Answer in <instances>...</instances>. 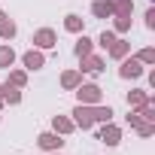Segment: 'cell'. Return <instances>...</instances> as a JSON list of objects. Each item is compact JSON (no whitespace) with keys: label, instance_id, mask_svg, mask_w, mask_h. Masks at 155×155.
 <instances>
[{"label":"cell","instance_id":"4","mask_svg":"<svg viewBox=\"0 0 155 155\" xmlns=\"http://www.w3.org/2000/svg\"><path fill=\"white\" fill-rule=\"evenodd\" d=\"M101 140H104V143H110V146H116V143L122 140V131H119L116 125H110V122H107V128L101 131Z\"/></svg>","mask_w":155,"mask_h":155},{"label":"cell","instance_id":"23","mask_svg":"<svg viewBox=\"0 0 155 155\" xmlns=\"http://www.w3.org/2000/svg\"><path fill=\"white\" fill-rule=\"evenodd\" d=\"M137 131H140V137H152L155 134V125L152 122H143V125H137Z\"/></svg>","mask_w":155,"mask_h":155},{"label":"cell","instance_id":"22","mask_svg":"<svg viewBox=\"0 0 155 155\" xmlns=\"http://www.w3.org/2000/svg\"><path fill=\"white\" fill-rule=\"evenodd\" d=\"M140 119H143V122H155V110H152V104H149V101L143 104V110H140Z\"/></svg>","mask_w":155,"mask_h":155},{"label":"cell","instance_id":"8","mask_svg":"<svg viewBox=\"0 0 155 155\" xmlns=\"http://www.w3.org/2000/svg\"><path fill=\"white\" fill-rule=\"evenodd\" d=\"M101 67H104V61H101L97 55H85V58H82V70H85V73H97Z\"/></svg>","mask_w":155,"mask_h":155},{"label":"cell","instance_id":"20","mask_svg":"<svg viewBox=\"0 0 155 155\" xmlns=\"http://www.w3.org/2000/svg\"><path fill=\"white\" fill-rule=\"evenodd\" d=\"M64 28L73 31V34H76V31H82V18H79V15H67V18H64Z\"/></svg>","mask_w":155,"mask_h":155},{"label":"cell","instance_id":"15","mask_svg":"<svg viewBox=\"0 0 155 155\" xmlns=\"http://www.w3.org/2000/svg\"><path fill=\"white\" fill-rule=\"evenodd\" d=\"M61 82H64V88H76V85H79V73H76V70H67V73L61 76Z\"/></svg>","mask_w":155,"mask_h":155},{"label":"cell","instance_id":"3","mask_svg":"<svg viewBox=\"0 0 155 155\" xmlns=\"http://www.w3.org/2000/svg\"><path fill=\"white\" fill-rule=\"evenodd\" d=\"M34 43H37L40 49H52V46H55V31H49V28L37 31V34H34Z\"/></svg>","mask_w":155,"mask_h":155},{"label":"cell","instance_id":"11","mask_svg":"<svg viewBox=\"0 0 155 155\" xmlns=\"http://www.w3.org/2000/svg\"><path fill=\"white\" fill-rule=\"evenodd\" d=\"M25 67L28 70H40L43 67V55L40 52H25Z\"/></svg>","mask_w":155,"mask_h":155},{"label":"cell","instance_id":"19","mask_svg":"<svg viewBox=\"0 0 155 155\" xmlns=\"http://www.w3.org/2000/svg\"><path fill=\"white\" fill-rule=\"evenodd\" d=\"M146 101H149L146 91H131V94H128V104H131V107H143Z\"/></svg>","mask_w":155,"mask_h":155},{"label":"cell","instance_id":"2","mask_svg":"<svg viewBox=\"0 0 155 155\" xmlns=\"http://www.w3.org/2000/svg\"><path fill=\"white\" fill-rule=\"evenodd\" d=\"M79 104H97L101 101V88L97 85H79Z\"/></svg>","mask_w":155,"mask_h":155},{"label":"cell","instance_id":"5","mask_svg":"<svg viewBox=\"0 0 155 155\" xmlns=\"http://www.w3.org/2000/svg\"><path fill=\"white\" fill-rule=\"evenodd\" d=\"M119 73L125 76V79H134V76H140V73H143V67H140V61H134V58H131V61H125V64H122V70H119Z\"/></svg>","mask_w":155,"mask_h":155},{"label":"cell","instance_id":"14","mask_svg":"<svg viewBox=\"0 0 155 155\" xmlns=\"http://www.w3.org/2000/svg\"><path fill=\"white\" fill-rule=\"evenodd\" d=\"M128 46H131V43H125V40H116V43L110 46V55H113V58H125V55H128Z\"/></svg>","mask_w":155,"mask_h":155},{"label":"cell","instance_id":"1","mask_svg":"<svg viewBox=\"0 0 155 155\" xmlns=\"http://www.w3.org/2000/svg\"><path fill=\"white\" fill-rule=\"evenodd\" d=\"M73 116H76V125H79L82 131H88V128L94 125V116H91V107H88V104H79V107L73 110Z\"/></svg>","mask_w":155,"mask_h":155},{"label":"cell","instance_id":"24","mask_svg":"<svg viewBox=\"0 0 155 155\" xmlns=\"http://www.w3.org/2000/svg\"><path fill=\"white\" fill-rule=\"evenodd\" d=\"M9 82H12L15 88H21V85L28 82V76H25V73H9Z\"/></svg>","mask_w":155,"mask_h":155},{"label":"cell","instance_id":"21","mask_svg":"<svg viewBox=\"0 0 155 155\" xmlns=\"http://www.w3.org/2000/svg\"><path fill=\"white\" fill-rule=\"evenodd\" d=\"M116 31H119V34L131 31V15H116Z\"/></svg>","mask_w":155,"mask_h":155},{"label":"cell","instance_id":"16","mask_svg":"<svg viewBox=\"0 0 155 155\" xmlns=\"http://www.w3.org/2000/svg\"><path fill=\"white\" fill-rule=\"evenodd\" d=\"M91 116H94V122H110V119H113V110H110V107H94Z\"/></svg>","mask_w":155,"mask_h":155},{"label":"cell","instance_id":"13","mask_svg":"<svg viewBox=\"0 0 155 155\" xmlns=\"http://www.w3.org/2000/svg\"><path fill=\"white\" fill-rule=\"evenodd\" d=\"M52 125H55V134H70V131H73V122H70V119H64V116H55V122H52Z\"/></svg>","mask_w":155,"mask_h":155},{"label":"cell","instance_id":"18","mask_svg":"<svg viewBox=\"0 0 155 155\" xmlns=\"http://www.w3.org/2000/svg\"><path fill=\"white\" fill-rule=\"evenodd\" d=\"M76 55H79V58L91 55V40L88 37H79V43H76Z\"/></svg>","mask_w":155,"mask_h":155},{"label":"cell","instance_id":"28","mask_svg":"<svg viewBox=\"0 0 155 155\" xmlns=\"http://www.w3.org/2000/svg\"><path fill=\"white\" fill-rule=\"evenodd\" d=\"M0 104H3V97H0Z\"/></svg>","mask_w":155,"mask_h":155},{"label":"cell","instance_id":"27","mask_svg":"<svg viewBox=\"0 0 155 155\" xmlns=\"http://www.w3.org/2000/svg\"><path fill=\"white\" fill-rule=\"evenodd\" d=\"M146 25H149V28H155V9H149V12H146Z\"/></svg>","mask_w":155,"mask_h":155},{"label":"cell","instance_id":"25","mask_svg":"<svg viewBox=\"0 0 155 155\" xmlns=\"http://www.w3.org/2000/svg\"><path fill=\"white\" fill-rule=\"evenodd\" d=\"M113 43H116V34H110V31H104V34H101V46H104V49H110Z\"/></svg>","mask_w":155,"mask_h":155},{"label":"cell","instance_id":"17","mask_svg":"<svg viewBox=\"0 0 155 155\" xmlns=\"http://www.w3.org/2000/svg\"><path fill=\"white\" fill-rule=\"evenodd\" d=\"M12 61H15V52L9 46H3L0 49V67H12Z\"/></svg>","mask_w":155,"mask_h":155},{"label":"cell","instance_id":"10","mask_svg":"<svg viewBox=\"0 0 155 155\" xmlns=\"http://www.w3.org/2000/svg\"><path fill=\"white\" fill-rule=\"evenodd\" d=\"M0 97H3L6 104H18L21 101V91H15V85H3V88H0Z\"/></svg>","mask_w":155,"mask_h":155},{"label":"cell","instance_id":"6","mask_svg":"<svg viewBox=\"0 0 155 155\" xmlns=\"http://www.w3.org/2000/svg\"><path fill=\"white\" fill-rule=\"evenodd\" d=\"M0 34H3L6 40H9V37H15V21H12L6 12H0Z\"/></svg>","mask_w":155,"mask_h":155},{"label":"cell","instance_id":"26","mask_svg":"<svg viewBox=\"0 0 155 155\" xmlns=\"http://www.w3.org/2000/svg\"><path fill=\"white\" fill-rule=\"evenodd\" d=\"M137 61H140V64H152V61H155V52H152V49H143Z\"/></svg>","mask_w":155,"mask_h":155},{"label":"cell","instance_id":"7","mask_svg":"<svg viewBox=\"0 0 155 155\" xmlns=\"http://www.w3.org/2000/svg\"><path fill=\"white\" fill-rule=\"evenodd\" d=\"M91 12H94L97 18H107V15H113V0H97V3L91 6Z\"/></svg>","mask_w":155,"mask_h":155},{"label":"cell","instance_id":"12","mask_svg":"<svg viewBox=\"0 0 155 155\" xmlns=\"http://www.w3.org/2000/svg\"><path fill=\"white\" fill-rule=\"evenodd\" d=\"M134 3L131 0H113V15H131Z\"/></svg>","mask_w":155,"mask_h":155},{"label":"cell","instance_id":"9","mask_svg":"<svg viewBox=\"0 0 155 155\" xmlns=\"http://www.w3.org/2000/svg\"><path fill=\"white\" fill-rule=\"evenodd\" d=\"M61 143H64V140H61L58 134H40V146H43V149H61Z\"/></svg>","mask_w":155,"mask_h":155}]
</instances>
